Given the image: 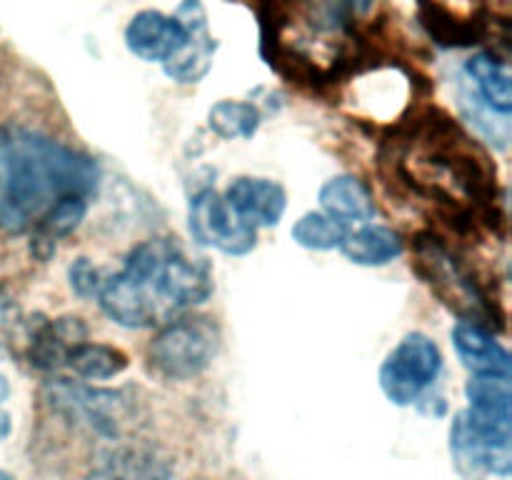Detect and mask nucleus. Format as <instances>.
Instances as JSON below:
<instances>
[{"label":"nucleus","mask_w":512,"mask_h":480,"mask_svg":"<svg viewBox=\"0 0 512 480\" xmlns=\"http://www.w3.org/2000/svg\"><path fill=\"white\" fill-rule=\"evenodd\" d=\"M213 295V270L175 238L135 245L118 273L105 275L98 303L113 323L130 330L155 328Z\"/></svg>","instance_id":"nucleus-2"},{"label":"nucleus","mask_w":512,"mask_h":480,"mask_svg":"<svg viewBox=\"0 0 512 480\" xmlns=\"http://www.w3.org/2000/svg\"><path fill=\"white\" fill-rule=\"evenodd\" d=\"M465 75L493 113L508 118L512 110V68L495 53H478L465 63Z\"/></svg>","instance_id":"nucleus-14"},{"label":"nucleus","mask_w":512,"mask_h":480,"mask_svg":"<svg viewBox=\"0 0 512 480\" xmlns=\"http://www.w3.org/2000/svg\"><path fill=\"white\" fill-rule=\"evenodd\" d=\"M65 368H70L83 380H108L128 368V355L115 345L83 340L68 350Z\"/></svg>","instance_id":"nucleus-19"},{"label":"nucleus","mask_w":512,"mask_h":480,"mask_svg":"<svg viewBox=\"0 0 512 480\" xmlns=\"http://www.w3.org/2000/svg\"><path fill=\"white\" fill-rule=\"evenodd\" d=\"M85 213H88V198H80V195H70V198L55 203L45 213V218L30 230L33 233V253L40 260L48 258L55 250V243L73 233L80 225V220L85 218Z\"/></svg>","instance_id":"nucleus-18"},{"label":"nucleus","mask_w":512,"mask_h":480,"mask_svg":"<svg viewBox=\"0 0 512 480\" xmlns=\"http://www.w3.org/2000/svg\"><path fill=\"white\" fill-rule=\"evenodd\" d=\"M320 205L340 223L368 220L375 215V200L368 185L355 175H338L320 188Z\"/></svg>","instance_id":"nucleus-15"},{"label":"nucleus","mask_w":512,"mask_h":480,"mask_svg":"<svg viewBox=\"0 0 512 480\" xmlns=\"http://www.w3.org/2000/svg\"><path fill=\"white\" fill-rule=\"evenodd\" d=\"M10 430H13V420H10V415L5 410H0V443L8 438Z\"/></svg>","instance_id":"nucleus-24"},{"label":"nucleus","mask_w":512,"mask_h":480,"mask_svg":"<svg viewBox=\"0 0 512 480\" xmlns=\"http://www.w3.org/2000/svg\"><path fill=\"white\" fill-rule=\"evenodd\" d=\"M45 390H48L53 408L63 410L73 420H83L95 433L113 438L120 433V425L125 423L128 403L118 390H95L88 385L70 383L65 378L50 380Z\"/></svg>","instance_id":"nucleus-7"},{"label":"nucleus","mask_w":512,"mask_h":480,"mask_svg":"<svg viewBox=\"0 0 512 480\" xmlns=\"http://www.w3.org/2000/svg\"><path fill=\"white\" fill-rule=\"evenodd\" d=\"M185 25L160 10H140L125 28V45L145 63H165L185 45Z\"/></svg>","instance_id":"nucleus-9"},{"label":"nucleus","mask_w":512,"mask_h":480,"mask_svg":"<svg viewBox=\"0 0 512 480\" xmlns=\"http://www.w3.org/2000/svg\"><path fill=\"white\" fill-rule=\"evenodd\" d=\"M175 18L185 25V45L165 60V75L178 83H198L213 68V55L218 43L208 30V15L200 0H183L175 10Z\"/></svg>","instance_id":"nucleus-8"},{"label":"nucleus","mask_w":512,"mask_h":480,"mask_svg":"<svg viewBox=\"0 0 512 480\" xmlns=\"http://www.w3.org/2000/svg\"><path fill=\"white\" fill-rule=\"evenodd\" d=\"M225 203L228 208L245 220L253 228H273L280 223L285 208H288V195L283 185L268 178H235L225 190Z\"/></svg>","instance_id":"nucleus-10"},{"label":"nucleus","mask_w":512,"mask_h":480,"mask_svg":"<svg viewBox=\"0 0 512 480\" xmlns=\"http://www.w3.org/2000/svg\"><path fill=\"white\" fill-rule=\"evenodd\" d=\"M360 5H363V10H368L370 8V3H373V0H358Z\"/></svg>","instance_id":"nucleus-27"},{"label":"nucleus","mask_w":512,"mask_h":480,"mask_svg":"<svg viewBox=\"0 0 512 480\" xmlns=\"http://www.w3.org/2000/svg\"><path fill=\"white\" fill-rule=\"evenodd\" d=\"M443 355L433 338L410 333L390 350L380 365V388L395 405H413L438 380Z\"/></svg>","instance_id":"nucleus-5"},{"label":"nucleus","mask_w":512,"mask_h":480,"mask_svg":"<svg viewBox=\"0 0 512 480\" xmlns=\"http://www.w3.org/2000/svg\"><path fill=\"white\" fill-rule=\"evenodd\" d=\"M100 168L90 155L25 125H0V230L30 233L55 203L90 198Z\"/></svg>","instance_id":"nucleus-1"},{"label":"nucleus","mask_w":512,"mask_h":480,"mask_svg":"<svg viewBox=\"0 0 512 480\" xmlns=\"http://www.w3.org/2000/svg\"><path fill=\"white\" fill-rule=\"evenodd\" d=\"M208 125L215 135L225 140L253 138L260 125V110L243 100H220L210 108Z\"/></svg>","instance_id":"nucleus-20"},{"label":"nucleus","mask_w":512,"mask_h":480,"mask_svg":"<svg viewBox=\"0 0 512 480\" xmlns=\"http://www.w3.org/2000/svg\"><path fill=\"white\" fill-rule=\"evenodd\" d=\"M70 288L80 295V298H98L100 288H103L105 273L98 265L90 263L88 258H78L68 270Z\"/></svg>","instance_id":"nucleus-23"},{"label":"nucleus","mask_w":512,"mask_h":480,"mask_svg":"<svg viewBox=\"0 0 512 480\" xmlns=\"http://www.w3.org/2000/svg\"><path fill=\"white\" fill-rule=\"evenodd\" d=\"M0 480H15V478L10 473H5V470H0Z\"/></svg>","instance_id":"nucleus-26"},{"label":"nucleus","mask_w":512,"mask_h":480,"mask_svg":"<svg viewBox=\"0 0 512 480\" xmlns=\"http://www.w3.org/2000/svg\"><path fill=\"white\" fill-rule=\"evenodd\" d=\"M418 20L428 38L440 48H473L485 43L490 33L488 20L463 18L440 0H418Z\"/></svg>","instance_id":"nucleus-12"},{"label":"nucleus","mask_w":512,"mask_h":480,"mask_svg":"<svg viewBox=\"0 0 512 480\" xmlns=\"http://www.w3.org/2000/svg\"><path fill=\"white\" fill-rule=\"evenodd\" d=\"M345 258L355 265H388L390 260L400 258L405 250L403 238L398 230L385 228V225H363L345 235L340 243Z\"/></svg>","instance_id":"nucleus-16"},{"label":"nucleus","mask_w":512,"mask_h":480,"mask_svg":"<svg viewBox=\"0 0 512 480\" xmlns=\"http://www.w3.org/2000/svg\"><path fill=\"white\" fill-rule=\"evenodd\" d=\"M188 228L200 245L225 255H245L258 243V228L240 220L213 188L198 190L190 198Z\"/></svg>","instance_id":"nucleus-6"},{"label":"nucleus","mask_w":512,"mask_h":480,"mask_svg":"<svg viewBox=\"0 0 512 480\" xmlns=\"http://www.w3.org/2000/svg\"><path fill=\"white\" fill-rule=\"evenodd\" d=\"M220 348V330L213 318H173L160 325L148 345V363L168 380H190L203 373Z\"/></svg>","instance_id":"nucleus-4"},{"label":"nucleus","mask_w":512,"mask_h":480,"mask_svg":"<svg viewBox=\"0 0 512 480\" xmlns=\"http://www.w3.org/2000/svg\"><path fill=\"white\" fill-rule=\"evenodd\" d=\"M88 338V328L75 315H63L55 320H40L35 323L28 340V363L33 368L55 373L65 368V358L73 345L83 343Z\"/></svg>","instance_id":"nucleus-11"},{"label":"nucleus","mask_w":512,"mask_h":480,"mask_svg":"<svg viewBox=\"0 0 512 480\" xmlns=\"http://www.w3.org/2000/svg\"><path fill=\"white\" fill-rule=\"evenodd\" d=\"M248 3L255 10V15H258L260 55L265 60L283 43L285 30L293 25L298 0H248Z\"/></svg>","instance_id":"nucleus-21"},{"label":"nucleus","mask_w":512,"mask_h":480,"mask_svg":"<svg viewBox=\"0 0 512 480\" xmlns=\"http://www.w3.org/2000/svg\"><path fill=\"white\" fill-rule=\"evenodd\" d=\"M8 395H10V385H8V380H5V375H0V403H3V400H8Z\"/></svg>","instance_id":"nucleus-25"},{"label":"nucleus","mask_w":512,"mask_h":480,"mask_svg":"<svg viewBox=\"0 0 512 480\" xmlns=\"http://www.w3.org/2000/svg\"><path fill=\"white\" fill-rule=\"evenodd\" d=\"M413 270L430 288V293L453 310L465 323L505 330V310L498 295L490 293L483 275L455 253L445 238L428 230L413 240Z\"/></svg>","instance_id":"nucleus-3"},{"label":"nucleus","mask_w":512,"mask_h":480,"mask_svg":"<svg viewBox=\"0 0 512 480\" xmlns=\"http://www.w3.org/2000/svg\"><path fill=\"white\" fill-rule=\"evenodd\" d=\"M295 243L308 250H333L348 235V225L330 218L328 213H305L290 230Z\"/></svg>","instance_id":"nucleus-22"},{"label":"nucleus","mask_w":512,"mask_h":480,"mask_svg":"<svg viewBox=\"0 0 512 480\" xmlns=\"http://www.w3.org/2000/svg\"><path fill=\"white\" fill-rule=\"evenodd\" d=\"M88 480H170V470L150 450L120 448L110 453Z\"/></svg>","instance_id":"nucleus-17"},{"label":"nucleus","mask_w":512,"mask_h":480,"mask_svg":"<svg viewBox=\"0 0 512 480\" xmlns=\"http://www.w3.org/2000/svg\"><path fill=\"white\" fill-rule=\"evenodd\" d=\"M453 343L463 365L473 373H510V353L483 325L460 320L453 330Z\"/></svg>","instance_id":"nucleus-13"}]
</instances>
